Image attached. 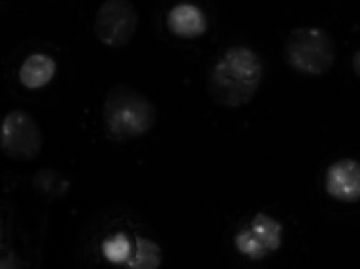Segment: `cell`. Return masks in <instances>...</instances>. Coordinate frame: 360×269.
Instances as JSON below:
<instances>
[{
	"label": "cell",
	"instance_id": "cell-5",
	"mask_svg": "<svg viewBox=\"0 0 360 269\" xmlns=\"http://www.w3.org/2000/svg\"><path fill=\"white\" fill-rule=\"evenodd\" d=\"M43 134L35 119L24 110L6 117L1 131V148L8 157L30 161L41 153Z\"/></svg>",
	"mask_w": 360,
	"mask_h": 269
},
{
	"label": "cell",
	"instance_id": "cell-2",
	"mask_svg": "<svg viewBox=\"0 0 360 269\" xmlns=\"http://www.w3.org/2000/svg\"><path fill=\"white\" fill-rule=\"evenodd\" d=\"M103 115L107 134L112 140H125L147 133L157 121V109L138 90L117 85L107 94Z\"/></svg>",
	"mask_w": 360,
	"mask_h": 269
},
{
	"label": "cell",
	"instance_id": "cell-7",
	"mask_svg": "<svg viewBox=\"0 0 360 269\" xmlns=\"http://www.w3.org/2000/svg\"><path fill=\"white\" fill-rule=\"evenodd\" d=\"M326 192L341 202L360 199V163L345 159L332 164L326 170Z\"/></svg>",
	"mask_w": 360,
	"mask_h": 269
},
{
	"label": "cell",
	"instance_id": "cell-11",
	"mask_svg": "<svg viewBox=\"0 0 360 269\" xmlns=\"http://www.w3.org/2000/svg\"><path fill=\"white\" fill-rule=\"evenodd\" d=\"M33 188L37 195L44 197H58L65 195L68 189V182L60 176L56 170H39L32 180Z\"/></svg>",
	"mask_w": 360,
	"mask_h": 269
},
{
	"label": "cell",
	"instance_id": "cell-10",
	"mask_svg": "<svg viewBox=\"0 0 360 269\" xmlns=\"http://www.w3.org/2000/svg\"><path fill=\"white\" fill-rule=\"evenodd\" d=\"M136 252V237L134 243L125 235L120 232L105 240L102 244V254L105 262L113 269H129Z\"/></svg>",
	"mask_w": 360,
	"mask_h": 269
},
{
	"label": "cell",
	"instance_id": "cell-12",
	"mask_svg": "<svg viewBox=\"0 0 360 269\" xmlns=\"http://www.w3.org/2000/svg\"><path fill=\"white\" fill-rule=\"evenodd\" d=\"M161 263V247L148 237H136V256L129 269H159Z\"/></svg>",
	"mask_w": 360,
	"mask_h": 269
},
{
	"label": "cell",
	"instance_id": "cell-9",
	"mask_svg": "<svg viewBox=\"0 0 360 269\" xmlns=\"http://www.w3.org/2000/svg\"><path fill=\"white\" fill-rule=\"evenodd\" d=\"M56 71V62L51 58L35 54L22 64L20 71V81L29 89H39L51 81Z\"/></svg>",
	"mask_w": 360,
	"mask_h": 269
},
{
	"label": "cell",
	"instance_id": "cell-8",
	"mask_svg": "<svg viewBox=\"0 0 360 269\" xmlns=\"http://www.w3.org/2000/svg\"><path fill=\"white\" fill-rule=\"evenodd\" d=\"M167 24L174 35L187 39L201 37L207 29V20L203 12L191 5L174 7L168 14Z\"/></svg>",
	"mask_w": 360,
	"mask_h": 269
},
{
	"label": "cell",
	"instance_id": "cell-13",
	"mask_svg": "<svg viewBox=\"0 0 360 269\" xmlns=\"http://www.w3.org/2000/svg\"><path fill=\"white\" fill-rule=\"evenodd\" d=\"M353 68L358 77H360V49L354 55Z\"/></svg>",
	"mask_w": 360,
	"mask_h": 269
},
{
	"label": "cell",
	"instance_id": "cell-6",
	"mask_svg": "<svg viewBox=\"0 0 360 269\" xmlns=\"http://www.w3.org/2000/svg\"><path fill=\"white\" fill-rule=\"evenodd\" d=\"M282 230V225L276 218L260 212L248 228L236 235V247L250 260H262L281 246Z\"/></svg>",
	"mask_w": 360,
	"mask_h": 269
},
{
	"label": "cell",
	"instance_id": "cell-3",
	"mask_svg": "<svg viewBox=\"0 0 360 269\" xmlns=\"http://www.w3.org/2000/svg\"><path fill=\"white\" fill-rule=\"evenodd\" d=\"M284 58L292 69L302 74L320 75L334 63V44L326 31L297 29L286 39Z\"/></svg>",
	"mask_w": 360,
	"mask_h": 269
},
{
	"label": "cell",
	"instance_id": "cell-1",
	"mask_svg": "<svg viewBox=\"0 0 360 269\" xmlns=\"http://www.w3.org/2000/svg\"><path fill=\"white\" fill-rule=\"evenodd\" d=\"M262 79V63L250 48H229L212 67L208 89L217 104L238 108L250 102Z\"/></svg>",
	"mask_w": 360,
	"mask_h": 269
},
{
	"label": "cell",
	"instance_id": "cell-4",
	"mask_svg": "<svg viewBox=\"0 0 360 269\" xmlns=\"http://www.w3.org/2000/svg\"><path fill=\"white\" fill-rule=\"evenodd\" d=\"M138 22V12L130 1L109 0L96 13L94 32L104 45L122 48L134 39Z\"/></svg>",
	"mask_w": 360,
	"mask_h": 269
}]
</instances>
